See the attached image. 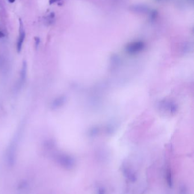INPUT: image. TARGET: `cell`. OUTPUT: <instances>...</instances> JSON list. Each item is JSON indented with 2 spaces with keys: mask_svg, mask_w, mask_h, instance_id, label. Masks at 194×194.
Instances as JSON below:
<instances>
[{
  "mask_svg": "<svg viewBox=\"0 0 194 194\" xmlns=\"http://www.w3.org/2000/svg\"><path fill=\"white\" fill-rule=\"evenodd\" d=\"M64 98L63 96H60L58 97L52 101L51 104V107L52 110L57 109L59 108L63 104V103L64 102Z\"/></svg>",
  "mask_w": 194,
  "mask_h": 194,
  "instance_id": "cell-3",
  "label": "cell"
},
{
  "mask_svg": "<svg viewBox=\"0 0 194 194\" xmlns=\"http://www.w3.org/2000/svg\"><path fill=\"white\" fill-rule=\"evenodd\" d=\"M25 38V32L24 29H22V27H20V36H19L17 43V50L18 52H20L22 50L23 43Z\"/></svg>",
  "mask_w": 194,
  "mask_h": 194,
  "instance_id": "cell-1",
  "label": "cell"
},
{
  "mask_svg": "<svg viewBox=\"0 0 194 194\" xmlns=\"http://www.w3.org/2000/svg\"><path fill=\"white\" fill-rule=\"evenodd\" d=\"M58 1V0H50L49 3H50V4H52L55 3V2Z\"/></svg>",
  "mask_w": 194,
  "mask_h": 194,
  "instance_id": "cell-5",
  "label": "cell"
},
{
  "mask_svg": "<svg viewBox=\"0 0 194 194\" xmlns=\"http://www.w3.org/2000/svg\"><path fill=\"white\" fill-rule=\"evenodd\" d=\"M40 43V39L39 38H35V46L36 47H38L39 46Z\"/></svg>",
  "mask_w": 194,
  "mask_h": 194,
  "instance_id": "cell-4",
  "label": "cell"
},
{
  "mask_svg": "<svg viewBox=\"0 0 194 194\" xmlns=\"http://www.w3.org/2000/svg\"><path fill=\"white\" fill-rule=\"evenodd\" d=\"M8 1H9V2L10 3H13L15 1V0H8Z\"/></svg>",
  "mask_w": 194,
  "mask_h": 194,
  "instance_id": "cell-7",
  "label": "cell"
},
{
  "mask_svg": "<svg viewBox=\"0 0 194 194\" xmlns=\"http://www.w3.org/2000/svg\"><path fill=\"white\" fill-rule=\"evenodd\" d=\"M5 36V35L2 32V31H0V38H3Z\"/></svg>",
  "mask_w": 194,
  "mask_h": 194,
  "instance_id": "cell-6",
  "label": "cell"
},
{
  "mask_svg": "<svg viewBox=\"0 0 194 194\" xmlns=\"http://www.w3.org/2000/svg\"><path fill=\"white\" fill-rule=\"evenodd\" d=\"M27 65L26 62L24 61L22 63V66L21 68V72H20V82L21 84H23L25 81L26 78L27 76Z\"/></svg>",
  "mask_w": 194,
  "mask_h": 194,
  "instance_id": "cell-2",
  "label": "cell"
}]
</instances>
